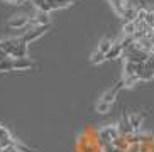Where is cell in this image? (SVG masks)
<instances>
[{
    "label": "cell",
    "instance_id": "ba28073f",
    "mask_svg": "<svg viewBox=\"0 0 154 152\" xmlns=\"http://www.w3.org/2000/svg\"><path fill=\"white\" fill-rule=\"evenodd\" d=\"M12 144H14V139H12L10 132L5 127L0 125V145H2V149L7 147V145H12Z\"/></svg>",
    "mask_w": 154,
    "mask_h": 152
},
{
    "label": "cell",
    "instance_id": "3957f363",
    "mask_svg": "<svg viewBox=\"0 0 154 152\" xmlns=\"http://www.w3.org/2000/svg\"><path fill=\"white\" fill-rule=\"evenodd\" d=\"M124 88V80H120V81H117L115 83V86H113L112 90H109L107 93H103L102 95V102H105V103H109V105H112L113 102H115V98H117V93L120 91V90Z\"/></svg>",
    "mask_w": 154,
    "mask_h": 152
},
{
    "label": "cell",
    "instance_id": "6da1fadb",
    "mask_svg": "<svg viewBox=\"0 0 154 152\" xmlns=\"http://www.w3.org/2000/svg\"><path fill=\"white\" fill-rule=\"evenodd\" d=\"M119 137H120V132H119L117 125L103 127V129L98 132V142L102 144V145H105V144H113Z\"/></svg>",
    "mask_w": 154,
    "mask_h": 152
},
{
    "label": "cell",
    "instance_id": "d6986e66",
    "mask_svg": "<svg viewBox=\"0 0 154 152\" xmlns=\"http://www.w3.org/2000/svg\"><path fill=\"white\" fill-rule=\"evenodd\" d=\"M119 132L122 135H129V134H132V129H131V125H129V120H124L120 125H119Z\"/></svg>",
    "mask_w": 154,
    "mask_h": 152
},
{
    "label": "cell",
    "instance_id": "8fae6325",
    "mask_svg": "<svg viewBox=\"0 0 154 152\" xmlns=\"http://www.w3.org/2000/svg\"><path fill=\"white\" fill-rule=\"evenodd\" d=\"M152 78H154V69L144 64L142 71L139 73V80H142V81H149V80H152Z\"/></svg>",
    "mask_w": 154,
    "mask_h": 152
},
{
    "label": "cell",
    "instance_id": "5b68a950",
    "mask_svg": "<svg viewBox=\"0 0 154 152\" xmlns=\"http://www.w3.org/2000/svg\"><path fill=\"white\" fill-rule=\"evenodd\" d=\"M144 64H137V63H132V61H125L124 64V76H132V74H139L142 71Z\"/></svg>",
    "mask_w": 154,
    "mask_h": 152
},
{
    "label": "cell",
    "instance_id": "f546056e",
    "mask_svg": "<svg viewBox=\"0 0 154 152\" xmlns=\"http://www.w3.org/2000/svg\"><path fill=\"white\" fill-rule=\"evenodd\" d=\"M5 2H10V4H15V2H17V0H5Z\"/></svg>",
    "mask_w": 154,
    "mask_h": 152
},
{
    "label": "cell",
    "instance_id": "9c48e42d",
    "mask_svg": "<svg viewBox=\"0 0 154 152\" xmlns=\"http://www.w3.org/2000/svg\"><path fill=\"white\" fill-rule=\"evenodd\" d=\"M31 24H36V26H48V24H51V20H49V14L37 12L36 17H32V19H31Z\"/></svg>",
    "mask_w": 154,
    "mask_h": 152
},
{
    "label": "cell",
    "instance_id": "cb8c5ba5",
    "mask_svg": "<svg viewBox=\"0 0 154 152\" xmlns=\"http://www.w3.org/2000/svg\"><path fill=\"white\" fill-rule=\"evenodd\" d=\"M15 145H17L19 152H36V150H34V149L27 147V145H22V144H17V142H15Z\"/></svg>",
    "mask_w": 154,
    "mask_h": 152
},
{
    "label": "cell",
    "instance_id": "7a4b0ae2",
    "mask_svg": "<svg viewBox=\"0 0 154 152\" xmlns=\"http://www.w3.org/2000/svg\"><path fill=\"white\" fill-rule=\"evenodd\" d=\"M51 29V24H48V26H36V27H32L31 31H27L24 36H20L19 39L22 41L24 44H29V42H32V41H36L37 37H41L44 36L46 32Z\"/></svg>",
    "mask_w": 154,
    "mask_h": 152
},
{
    "label": "cell",
    "instance_id": "4fadbf2b",
    "mask_svg": "<svg viewBox=\"0 0 154 152\" xmlns=\"http://www.w3.org/2000/svg\"><path fill=\"white\" fill-rule=\"evenodd\" d=\"M110 4H112L113 10H115V12H117L119 15H122V12H124V7H125L127 0H110Z\"/></svg>",
    "mask_w": 154,
    "mask_h": 152
},
{
    "label": "cell",
    "instance_id": "4316f807",
    "mask_svg": "<svg viewBox=\"0 0 154 152\" xmlns=\"http://www.w3.org/2000/svg\"><path fill=\"white\" fill-rule=\"evenodd\" d=\"M146 66H149V68H152V69H154V56H152V54H151V56H149V58H147V61H146Z\"/></svg>",
    "mask_w": 154,
    "mask_h": 152
},
{
    "label": "cell",
    "instance_id": "7c38bea8",
    "mask_svg": "<svg viewBox=\"0 0 154 152\" xmlns=\"http://www.w3.org/2000/svg\"><path fill=\"white\" fill-rule=\"evenodd\" d=\"M110 47H112V41L107 39V37H103V39H102V41L98 42V47H97V51H100V53L107 54V53H109Z\"/></svg>",
    "mask_w": 154,
    "mask_h": 152
},
{
    "label": "cell",
    "instance_id": "277c9868",
    "mask_svg": "<svg viewBox=\"0 0 154 152\" xmlns=\"http://www.w3.org/2000/svg\"><path fill=\"white\" fill-rule=\"evenodd\" d=\"M27 24H31V17L27 15H17L9 20V27H14V29H24Z\"/></svg>",
    "mask_w": 154,
    "mask_h": 152
},
{
    "label": "cell",
    "instance_id": "5bb4252c",
    "mask_svg": "<svg viewBox=\"0 0 154 152\" xmlns=\"http://www.w3.org/2000/svg\"><path fill=\"white\" fill-rule=\"evenodd\" d=\"M136 29H137V24L134 22V20H129V22H125V26H124V34H125V36H134Z\"/></svg>",
    "mask_w": 154,
    "mask_h": 152
},
{
    "label": "cell",
    "instance_id": "f1b7e54d",
    "mask_svg": "<svg viewBox=\"0 0 154 152\" xmlns=\"http://www.w3.org/2000/svg\"><path fill=\"white\" fill-rule=\"evenodd\" d=\"M149 54H152V56H154V44H152V47H151V53Z\"/></svg>",
    "mask_w": 154,
    "mask_h": 152
},
{
    "label": "cell",
    "instance_id": "9a60e30c",
    "mask_svg": "<svg viewBox=\"0 0 154 152\" xmlns=\"http://www.w3.org/2000/svg\"><path fill=\"white\" fill-rule=\"evenodd\" d=\"M139 74H132V76H124V86H127V88H131V86H134L136 83H139Z\"/></svg>",
    "mask_w": 154,
    "mask_h": 152
},
{
    "label": "cell",
    "instance_id": "e0dca14e",
    "mask_svg": "<svg viewBox=\"0 0 154 152\" xmlns=\"http://www.w3.org/2000/svg\"><path fill=\"white\" fill-rule=\"evenodd\" d=\"M90 61H91V64H100V63H103V61H105V54H103V53H100V51H95V53L91 54Z\"/></svg>",
    "mask_w": 154,
    "mask_h": 152
},
{
    "label": "cell",
    "instance_id": "ffe728a7",
    "mask_svg": "<svg viewBox=\"0 0 154 152\" xmlns=\"http://www.w3.org/2000/svg\"><path fill=\"white\" fill-rule=\"evenodd\" d=\"M146 14H147V9H144V7L137 9V10H136V19H134V22H144Z\"/></svg>",
    "mask_w": 154,
    "mask_h": 152
},
{
    "label": "cell",
    "instance_id": "4dcf8cb0",
    "mask_svg": "<svg viewBox=\"0 0 154 152\" xmlns=\"http://www.w3.org/2000/svg\"><path fill=\"white\" fill-rule=\"evenodd\" d=\"M152 32H154V27H152Z\"/></svg>",
    "mask_w": 154,
    "mask_h": 152
},
{
    "label": "cell",
    "instance_id": "d4e9b609",
    "mask_svg": "<svg viewBox=\"0 0 154 152\" xmlns=\"http://www.w3.org/2000/svg\"><path fill=\"white\" fill-rule=\"evenodd\" d=\"M2 152H19V149H17V145H15V142H14L12 145H7V147H4V149H2Z\"/></svg>",
    "mask_w": 154,
    "mask_h": 152
},
{
    "label": "cell",
    "instance_id": "30bf717a",
    "mask_svg": "<svg viewBox=\"0 0 154 152\" xmlns=\"http://www.w3.org/2000/svg\"><path fill=\"white\" fill-rule=\"evenodd\" d=\"M122 53H124V49H122V46L119 44V42L117 44H112V47L109 49V53L105 54V59H117Z\"/></svg>",
    "mask_w": 154,
    "mask_h": 152
},
{
    "label": "cell",
    "instance_id": "2e32d148",
    "mask_svg": "<svg viewBox=\"0 0 154 152\" xmlns=\"http://www.w3.org/2000/svg\"><path fill=\"white\" fill-rule=\"evenodd\" d=\"M14 69V66H12V58H5L2 63H0V71L2 73H5V71H12Z\"/></svg>",
    "mask_w": 154,
    "mask_h": 152
},
{
    "label": "cell",
    "instance_id": "603a6c76",
    "mask_svg": "<svg viewBox=\"0 0 154 152\" xmlns=\"http://www.w3.org/2000/svg\"><path fill=\"white\" fill-rule=\"evenodd\" d=\"M142 144H129L127 145V152H142Z\"/></svg>",
    "mask_w": 154,
    "mask_h": 152
},
{
    "label": "cell",
    "instance_id": "ac0fdd59",
    "mask_svg": "<svg viewBox=\"0 0 154 152\" xmlns=\"http://www.w3.org/2000/svg\"><path fill=\"white\" fill-rule=\"evenodd\" d=\"M109 110H110V105H109V103L102 102V100H98V102H97V105H95V112H98V113H107Z\"/></svg>",
    "mask_w": 154,
    "mask_h": 152
},
{
    "label": "cell",
    "instance_id": "484cf974",
    "mask_svg": "<svg viewBox=\"0 0 154 152\" xmlns=\"http://www.w3.org/2000/svg\"><path fill=\"white\" fill-rule=\"evenodd\" d=\"M32 2H34V5H36L37 10H41L42 7H44V4H46V0H32Z\"/></svg>",
    "mask_w": 154,
    "mask_h": 152
},
{
    "label": "cell",
    "instance_id": "8992f818",
    "mask_svg": "<svg viewBox=\"0 0 154 152\" xmlns=\"http://www.w3.org/2000/svg\"><path fill=\"white\" fill-rule=\"evenodd\" d=\"M12 66L14 69H29V68H34V63H32L29 58H12Z\"/></svg>",
    "mask_w": 154,
    "mask_h": 152
},
{
    "label": "cell",
    "instance_id": "83f0119b",
    "mask_svg": "<svg viewBox=\"0 0 154 152\" xmlns=\"http://www.w3.org/2000/svg\"><path fill=\"white\" fill-rule=\"evenodd\" d=\"M5 58H9V56H7V54H5V53H4V51L0 49V63H2V61H4V59H5Z\"/></svg>",
    "mask_w": 154,
    "mask_h": 152
},
{
    "label": "cell",
    "instance_id": "44dd1931",
    "mask_svg": "<svg viewBox=\"0 0 154 152\" xmlns=\"http://www.w3.org/2000/svg\"><path fill=\"white\" fill-rule=\"evenodd\" d=\"M144 24L149 27V29H152V27H154V10H147L146 19H144Z\"/></svg>",
    "mask_w": 154,
    "mask_h": 152
},
{
    "label": "cell",
    "instance_id": "7402d4cb",
    "mask_svg": "<svg viewBox=\"0 0 154 152\" xmlns=\"http://www.w3.org/2000/svg\"><path fill=\"white\" fill-rule=\"evenodd\" d=\"M102 150L103 152H119V147L115 144H105V145H102Z\"/></svg>",
    "mask_w": 154,
    "mask_h": 152
},
{
    "label": "cell",
    "instance_id": "52a82bcc",
    "mask_svg": "<svg viewBox=\"0 0 154 152\" xmlns=\"http://www.w3.org/2000/svg\"><path fill=\"white\" fill-rule=\"evenodd\" d=\"M127 120H129V125H131L132 132H139L140 125H142V120H144V113H134Z\"/></svg>",
    "mask_w": 154,
    "mask_h": 152
}]
</instances>
